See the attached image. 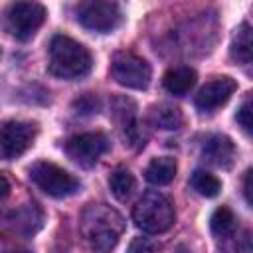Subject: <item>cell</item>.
Returning a JSON list of instances; mask_svg holds the SVG:
<instances>
[{
	"mask_svg": "<svg viewBox=\"0 0 253 253\" xmlns=\"http://www.w3.org/2000/svg\"><path fill=\"white\" fill-rule=\"evenodd\" d=\"M30 178L42 192L53 198H67L79 190V180L75 176L47 160L34 162L30 166Z\"/></svg>",
	"mask_w": 253,
	"mask_h": 253,
	"instance_id": "obj_5",
	"label": "cell"
},
{
	"mask_svg": "<svg viewBox=\"0 0 253 253\" xmlns=\"http://www.w3.org/2000/svg\"><path fill=\"white\" fill-rule=\"evenodd\" d=\"M10 194V182L6 180V176L4 174H0V200L2 198H6Z\"/></svg>",
	"mask_w": 253,
	"mask_h": 253,
	"instance_id": "obj_25",
	"label": "cell"
},
{
	"mask_svg": "<svg viewBox=\"0 0 253 253\" xmlns=\"http://www.w3.org/2000/svg\"><path fill=\"white\" fill-rule=\"evenodd\" d=\"M93 57L89 49L69 36H53L47 53V71L59 79H79L91 71Z\"/></svg>",
	"mask_w": 253,
	"mask_h": 253,
	"instance_id": "obj_2",
	"label": "cell"
},
{
	"mask_svg": "<svg viewBox=\"0 0 253 253\" xmlns=\"http://www.w3.org/2000/svg\"><path fill=\"white\" fill-rule=\"evenodd\" d=\"M221 253H251V233L247 229L243 231H233L231 235L221 239L219 245Z\"/></svg>",
	"mask_w": 253,
	"mask_h": 253,
	"instance_id": "obj_20",
	"label": "cell"
},
{
	"mask_svg": "<svg viewBox=\"0 0 253 253\" xmlns=\"http://www.w3.org/2000/svg\"><path fill=\"white\" fill-rule=\"evenodd\" d=\"M148 123L156 128H162V130H176L184 125V115L178 107L162 103V105H154L150 109Z\"/></svg>",
	"mask_w": 253,
	"mask_h": 253,
	"instance_id": "obj_14",
	"label": "cell"
},
{
	"mask_svg": "<svg viewBox=\"0 0 253 253\" xmlns=\"http://www.w3.org/2000/svg\"><path fill=\"white\" fill-rule=\"evenodd\" d=\"M73 109H75V113H79V115L97 113V111H99V99H97L93 93H85V95H81L79 99L73 101Z\"/></svg>",
	"mask_w": 253,
	"mask_h": 253,
	"instance_id": "obj_22",
	"label": "cell"
},
{
	"mask_svg": "<svg viewBox=\"0 0 253 253\" xmlns=\"http://www.w3.org/2000/svg\"><path fill=\"white\" fill-rule=\"evenodd\" d=\"M45 20V8L38 2H14L2 14L4 30L16 40H30Z\"/></svg>",
	"mask_w": 253,
	"mask_h": 253,
	"instance_id": "obj_4",
	"label": "cell"
},
{
	"mask_svg": "<svg viewBox=\"0 0 253 253\" xmlns=\"http://www.w3.org/2000/svg\"><path fill=\"white\" fill-rule=\"evenodd\" d=\"M109 188L117 200H126L134 190V176L130 174L128 168L119 166L109 176Z\"/></svg>",
	"mask_w": 253,
	"mask_h": 253,
	"instance_id": "obj_18",
	"label": "cell"
},
{
	"mask_svg": "<svg viewBox=\"0 0 253 253\" xmlns=\"http://www.w3.org/2000/svg\"><path fill=\"white\" fill-rule=\"evenodd\" d=\"M144 176L150 184H156V186H164L168 182L174 180L176 176V160L170 158V156H158V158H152L150 164L146 166L144 170Z\"/></svg>",
	"mask_w": 253,
	"mask_h": 253,
	"instance_id": "obj_16",
	"label": "cell"
},
{
	"mask_svg": "<svg viewBox=\"0 0 253 253\" xmlns=\"http://www.w3.org/2000/svg\"><path fill=\"white\" fill-rule=\"evenodd\" d=\"M231 59L247 65L251 63V53H253V43H251V26L249 22H241V26L235 30L231 38V47H229Z\"/></svg>",
	"mask_w": 253,
	"mask_h": 253,
	"instance_id": "obj_15",
	"label": "cell"
},
{
	"mask_svg": "<svg viewBox=\"0 0 253 253\" xmlns=\"http://www.w3.org/2000/svg\"><path fill=\"white\" fill-rule=\"evenodd\" d=\"M190 186L204 198H215L221 190V182L206 170H196L190 178Z\"/></svg>",
	"mask_w": 253,
	"mask_h": 253,
	"instance_id": "obj_19",
	"label": "cell"
},
{
	"mask_svg": "<svg viewBox=\"0 0 253 253\" xmlns=\"http://www.w3.org/2000/svg\"><path fill=\"white\" fill-rule=\"evenodd\" d=\"M136 107L130 99L126 97H119L113 101V115L119 121V126L125 132V138L130 144H140V130H138V123H136Z\"/></svg>",
	"mask_w": 253,
	"mask_h": 253,
	"instance_id": "obj_12",
	"label": "cell"
},
{
	"mask_svg": "<svg viewBox=\"0 0 253 253\" xmlns=\"http://www.w3.org/2000/svg\"><path fill=\"white\" fill-rule=\"evenodd\" d=\"M196 79H198V75L190 65H178V67H172L164 73L162 83L170 95L182 97L196 85Z\"/></svg>",
	"mask_w": 253,
	"mask_h": 253,
	"instance_id": "obj_13",
	"label": "cell"
},
{
	"mask_svg": "<svg viewBox=\"0 0 253 253\" xmlns=\"http://www.w3.org/2000/svg\"><path fill=\"white\" fill-rule=\"evenodd\" d=\"M125 229V221L117 210L107 204H91L83 210L79 231L83 239L97 251H111Z\"/></svg>",
	"mask_w": 253,
	"mask_h": 253,
	"instance_id": "obj_1",
	"label": "cell"
},
{
	"mask_svg": "<svg viewBox=\"0 0 253 253\" xmlns=\"http://www.w3.org/2000/svg\"><path fill=\"white\" fill-rule=\"evenodd\" d=\"M109 138L103 132H81L65 142L67 156L83 168H91L107 152Z\"/></svg>",
	"mask_w": 253,
	"mask_h": 253,
	"instance_id": "obj_9",
	"label": "cell"
},
{
	"mask_svg": "<svg viewBox=\"0 0 253 253\" xmlns=\"http://www.w3.org/2000/svg\"><path fill=\"white\" fill-rule=\"evenodd\" d=\"M237 89V83L223 75V77H215L211 81H208L196 95V109L200 113H213L217 111L221 105H225L229 101V97L233 95V91Z\"/></svg>",
	"mask_w": 253,
	"mask_h": 253,
	"instance_id": "obj_10",
	"label": "cell"
},
{
	"mask_svg": "<svg viewBox=\"0 0 253 253\" xmlns=\"http://www.w3.org/2000/svg\"><path fill=\"white\" fill-rule=\"evenodd\" d=\"M210 227H211V233H213L217 239H223V237L231 235V233L237 229V217H235V213H233L227 206H219V208L211 213Z\"/></svg>",
	"mask_w": 253,
	"mask_h": 253,
	"instance_id": "obj_17",
	"label": "cell"
},
{
	"mask_svg": "<svg viewBox=\"0 0 253 253\" xmlns=\"http://www.w3.org/2000/svg\"><path fill=\"white\" fill-rule=\"evenodd\" d=\"M251 95H247L245 99H243V103L239 105V109H237V115H235V121L239 123V126L249 134L251 132Z\"/></svg>",
	"mask_w": 253,
	"mask_h": 253,
	"instance_id": "obj_23",
	"label": "cell"
},
{
	"mask_svg": "<svg viewBox=\"0 0 253 253\" xmlns=\"http://www.w3.org/2000/svg\"><path fill=\"white\" fill-rule=\"evenodd\" d=\"M132 221L146 233H162L174 223V206L164 194L146 192L132 208Z\"/></svg>",
	"mask_w": 253,
	"mask_h": 253,
	"instance_id": "obj_3",
	"label": "cell"
},
{
	"mask_svg": "<svg viewBox=\"0 0 253 253\" xmlns=\"http://www.w3.org/2000/svg\"><path fill=\"white\" fill-rule=\"evenodd\" d=\"M8 253H32V251H8Z\"/></svg>",
	"mask_w": 253,
	"mask_h": 253,
	"instance_id": "obj_26",
	"label": "cell"
},
{
	"mask_svg": "<svg viewBox=\"0 0 253 253\" xmlns=\"http://www.w3.org/2000/svg\"><path fill=\"white\" fill-rule=\"evenodd\" d=\"M162 247L150 237H134L128 245V253H160Z\"/></svg>",
	"mask_w": 253,
	"mask_h": 253,
	"instance_id": "obj_21",
	"label": "cell"
},
{
	"mask_svg": "<svg viewBox=\"0 0 253 253\" xmlns=\"http://www.w3.org/2000/svg\"><path fill=\"white\" fill-rule=\"evenodd\" d=\"M36 134V123L0 121V160H14L22 156L32 146Z\"/></svg>",
	"mask_w": 253,
	"mask_h": 253,
	"instance_id": "obj_7",
	"label": "cell"
},
{
	"mask_svg": "<svg viewBox=\"0 0 253 253\" xmlns=\"http://www.w3.org/2000/svg\"><path fill=\"white\" fill-rule=\"evenodd\" d=\"M202 156L217 168H229L235 160V144L225 134H210L202 146Z\"/></svg>",
	"mask_w": 253,
	"mask_h": 253,
	"instance_id": "obj_11",
	"label": "cell"
},
{
	"mask_svg": "<svg viewBox=\"0 0 253 253\" xmlns=\"http://www.w3.org/2000/svg\"><path fill=\"white\" fill-rule=\"evenodd\" d=\"M77 20L83 28H87L91 32L107 34L121 26L123 12H121L119 4H115V2L93 0V2H83L77 6Z\"/></svg>",
	"mask_w": 253,
	"mask_h": 253,
	"instance_id": "obj_8",
	"label": "cell"
},
{
	"mask_svg": "<svg viewBox=\"0 0 253 253\" xmlns=\"http://www.w3.org/2000/svg\"><path fill=\"white\" fill-rule=\"evenodd\" d=\"M111 77L128 89H146L152 69L146 59L132 51H117L111 59Z\"/></svg>",
	"mask_w": 253,
	"mask_h": 253,
	"instance_id": "obj_6",
	"label": "cell"
},
{
	"mask_svg": "<svg viewBox=\"0 0 253 253\" xmlns=\"http://www.w3.org/2000/svg\"><path fill=\"white\" fill-rule=\"evenodd\" d=\"M243 192H245V202L251 206V168L245 172V178H243Z\"/></svg>",
	"mask_w": 253,
	"mask_h": 253,
	"instance_id": "obj_24",
	"label": "cell"
}]
</instances>
